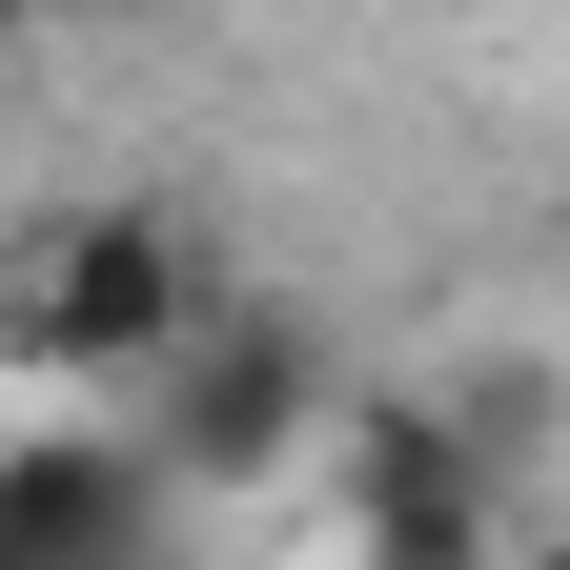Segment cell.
<instances>
[{"label":"cell","instance_id":"obj_2","mask_svg":"<svg viewBox=\"0 0 570 570\" xmlns=\"http://www.w3.org/2000/svg\"><path fill=\"white\" fill-rule=\"evenodd\" d=\"M122 428L164 449V489H184V510L285 489V469L346 428V346H326V306H285V285H204V326L122 387Z\"/></svg>","mask_w":570,"mask_h":570},{"label":"cell","instance_id":"obj_4","mask_svg":"<svg viewBox=\"0 0 570 570\" xmlns=\"http://www.w3.org/2000/svg\"><path fill=\"white\" fill-rule=\"evenodd\" d=\"M164 550H184V489L122 407L0 428V570H164Z\"/></svg>","mask_w":570,"mask_h":570},{"label":"cell","instance_id":"obj_3","mask_svg":"<svg viewBox=\"0 0 570 570\" xmlns=\"http://www.w3.org/2000/svg\"><path fill=\"white\" fill-rule=\"evenodd\" d=\"M346 550L367 570H510V449L428 387H346Z\"/></svg>","mask_w":570,"mask_h":570},{"label":"cell","instance_id":"obj_1","mask_svg":"<svg viewBox=\"0 0 570 570\" xmlns=\"http://www.w3.org/2000/svg\"><path fill=\"white\" fill-rule=\"evenodd\" d=\"M204 285H225V245H204L184 204H41V225L0 245V367L61 387V407H122L204 326Z\"/></svg>","mask_w":570,"mask_h":570},{"label":"cell","instance_id":"obj_5","mask_svg":"<svg viewBox=\"0 0 570 570\" xmlns=\"http://www.w3.org/2000/svg\"><path fill=\"white\" fill-rule=\"evenodd\" d=\"M510 570H570V530H510Z\"/></svg>","mask_w":570,"mask_h":570}]
</instances>
